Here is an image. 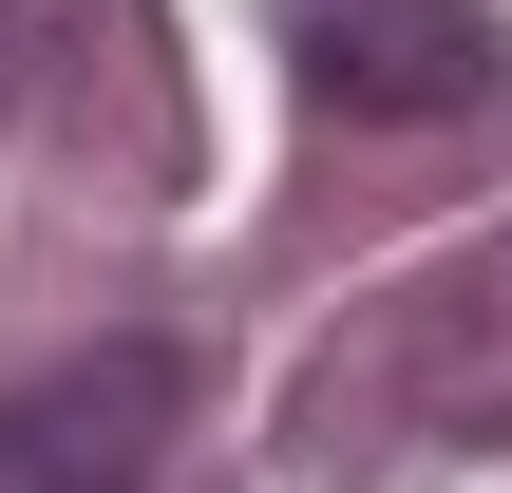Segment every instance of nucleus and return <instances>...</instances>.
<instances>
[{
    "mask_svg": "<svg viewBox=\"0 0 512 493\" xmlns=\"http://www.w3.org/2000/svg\"><path fill=\"white\" fill-rule=\"evenodd\" d=\"M285 76L342 114V133H437L512 76V38L475 0H285Z\"/></svg>",
    "mask_w": 512,
    "mask_h": 493,
    "instance_id": "nucleus-1",
    "label": "nucleus"
},
{
    "mask_svg": "<svg viewBox=\"0 0 512 493\" xmlns=\"http://www.w3.org/2000/svg\"><path fill=\"white\" fill-rule=\"evenodd\" d=\"M0 76H38V19H19V0H0Z\"/></svg>",
    "mask_w": 512,
    "mask_h": 493,
    "instance_id": "nucleus-4",
    "label": "nucleus"
},
{
    "mask_svg": "<svg viewBox=\"0 0 512 493\" xmlns=\"http://www.w3.org/2000/svg\"><path fill=\"white\" fill-rule=\"evenodd\" d=\"M171 418H190V342H171V323L76 342L57 380L0 399V493H133L152 456H171Z\"/></svg>",
    "mask_w": 512,
    "mask_h": 493,
    "instance_id": "nucleus-2",
    "label": "nucleus"
},
{
    "mask_svg": "<svg viewBox=\"0 0 512 493\" xmlns=\"http://www.w3.org/2000/svg\"><path fill=\"white\" fill-rule=\"evenodd\" d=\"M361 361H418V418H437V437H512V228L456 247L437 285H399V304L361 323Z\"/></svg>",
    "mask_w": 512,
    "mask_h": 493,
    "instance_id": "nucleus-3",
    "label": "nucleus"
}]
</instances>
